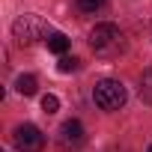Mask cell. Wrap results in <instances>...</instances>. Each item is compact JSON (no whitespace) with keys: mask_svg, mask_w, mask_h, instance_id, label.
Segmentation results:
<instances>
[{"mask_svg":"<svg viewBox=\"0 0 152 152\" xmlns=\"http://www.w3.org/2000/svg\"><path fill=\"white\" fill-rule=\"evenodd\" d=\"M90 48L102 60H113L125 51V36L116 24H96L90 33Z\"/></svg>","mask_w":152,"mask_h":152,"instance_id":"obj_1","label":"cell"},{"mask_svg":"<svg viewBox=\"0 0 152 152\" xmlns=\"http://www.w3.org/2000/svg\"><path fill=\"white\" fill-rule=\"evenodd\" d=\"M93 99H96V104H99L102 110H119V107L125 104V87H122L119 81H113V78H104V81L96 84Z\"/></svg>","mask_w":152,"mask_h":152,"instance_id":"obj_2","label":"cell"},{"mask_svg":"<svg viewBox=\"0 0 152 152\" xmlns=\"http://www.w3.org/2000/svg\"><path fill=\"white\" fill-rule=\"evenodd\" d=\"M12 33H15V39H18L21 45H33V42L51 36V33H48V24H45L39 15H21V18L12 24Z\"/></svg>","mask_w":152,"mask_h":152,"instance_id":"obj_3","label":"cell"},{"mask_svg":"<svg viewBox=\"0 0 152 152\" xmlns=\"http://www.w3.org/2000/svg\"><path fill=\"white\" fill-rule=\"evenodd\" d=\"M12 140H15V149H18V152H39V149L45 146V134H42L36 125H30V122L18 125L15 134H12Z\"/></svg>","mask_w":152,"mask_h":152,"instance_id":"obj_4","label":"cell"},{"mask_svg":"<svg viewBox=\"0 0 152 152\" xmlns=\"http://www.w3.org/2000/svg\"><path fill=\"white\" fill-rule=\"evenodd\" d=\"M84 143V125L78 119H66L60 125V146L63 149H78Z\"/></svg>","mask_w":152,"mask_h":152,"instance_id":"obj_5","label":"cell"},{"mask_svg":"<svg viewBox=\"0 0 152 152\" xmlns=\"http://www.w3.org/2000/svg\"><path fill=\"white\" fill-rule=\"evenodd\" d=\"M45 42H48V51H54V54H60V57H66V51H69V45H72L66 33H51Z\"/></svg>","mask_w":152,"mask_h":152,"instance_id":"obj_6","label":"cell"},{"mask_svg":"<svg viewBox=\"0 0 152 152\" xmlns=\"http://www.w3.org/2000/svg\"><path fill=\"white\" fill-rule=\"evenodd\" d=\"M15 90H18L21 96H33V93H36V78H33V75H18Z\"/></svg>","mask_w":152,"mask_h":152,"instance_id":"obj_7","label":"cell"},{"mask_svg":"<svg viewBox=\"0 0 152 152\" xmlns=\"http://www.w3.org/2000/svg\"><path fill=\"white\" fill-rule=\"evenodd\" d=\"M140 99L146 104H152V69H146L143 78H140Z\"/></svg>","mask_w":152,"mask_h":152,"instance_id":"obj_8","label":"cell"},{"mask_svg":"<svg viewBox=\"0 0 152 152\" xmlns=\"http://www.w3.org/2000/svg\"><path fill=\"white\" fill-rule=\"evenodd\" d=\"M104 6V0H78V9L81 12H99Z\"/></svg>","mask_w":152,"mask_h":152,"instance_id":"obj_9","label":"cell"},{"mask_svg":"<svg viewBox=\"0 0 152 152\" xmlns=\"http://www.w3.org/2000/svg\"><path fill=\"white\" fill-rule=\"evenodd\" d=\"M42 110H45V113H57V110H60V99H57V96H45V99H42Z\"/></svg>","mask_w":152,"mask_h":152,"instance_id":"obj_10","label":"cell"},{"mask_svg":"<svg viewBox=\"0 0 152 152\" xmlns=\"http://www.w3.org/2000/svg\"><path fill=\"white\" fill-rule=\"evenodd\" d=\"M60 72H75V69H78V60H75V57H60V66H57Z\"/></svg>","mask_w":152,"mask_h":152,"instance_id":"obj_11","label":"cell"},{"mask_svg":"<svg viewBox=\"0 0 152 152\" xmlns=\"http://www.w3.org/2000/svg\"><path fill=\"white\" fill-rule=\"evenodd\" d=\"M149 152H152V146H149Z\"/></svg>","mask_w":152,"mask_h":152,"instance_id":"obj_12","label":"cell"}]
</instances>
